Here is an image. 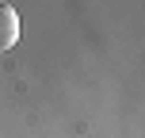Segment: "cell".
<instances>
[{
  "mask_svg": "<svg viewBox=\"0 0 145 138\" xmlns=\"http://www.w3.org/2000/svg\"><path fill=\"white\" fill-rule=\"evenodd\" d=\"M19 42V15L12 4H0V50H12Z\"/></svg>",
  "mask_w": 145,
  "mask_h": 138,
  "instance_id": "6da1fadb",
  "label": "cell"
}]
</instances>
